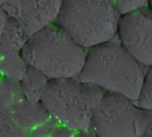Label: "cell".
Returning a JSON list of instances; mask_svg holds the SVG:
<instances>
[{
  "label": "cell",
  "instance_id": "cell-1",
  "mask_svg": "<svg viewBox=\"0 0 152 137\" xmlns=\"http://www.w3.org/2000/svg\"><path fill=\"white\" fill-rule=\"evenodd\" d=\"M142 66L120 42L109 41L86 51L84 68L77 78L137 103L146 77Z\"/></svg>",
  "mask_w": 152,
  "mask_h": 137
},
{
  "label": "cell",
  "instance_id": "cell-13",
  "mask_svg": "<svg viewBox=\"0 0 152 137\" xmlns=\"http://www.w3.org/2000/svg\"><path fill=\"white\" fill-rule=\"evenodd\" d=\"M143 137H152V119L146 128V131L143 135Z\"/></svg>",
  "mask_w": 152,
  "mask_h": 137
},
{
  "label": "cell",
  "instance_id": "cell-3",
  "mask_svg": "<svg viewBox=\"0 0 152 137\" xmlns=\"http://www.w3.org/2000/svg\"><path fill=\"white\" fill-rule=\"evenodd\" d=\"M105 91L77 78L48 79L40 94V103L60 125L77 132L92 128L93 110Z\"/></svg>",
  "mask_w": 152,
  "mask_h": 137
},
{
  "label": "cell",
  "instance_id": "cell-16",
  "mask_svg": "<svg viewBox=\"0 0 152 137\" xmlns=\"http://www.w3.org/2000/svg\"><path fill=\"white\" fill-rule=\"evenodd\" d=\"M89 137H98V136H96V135H94V136H89Z\"/></svg>",
  "mask_w": 152,
  "mask_h": 137
},
{
  "label": "cell",
  "instance_id": "cell-15",
  "mask_svg": "<svg viewBox=\"0 0 152 137\" xmlns=\"http://www.w3.org/2000/svg\"><path fill=\"white\" fill-rule=\"evenodd\" d=\"M148 6H149L151 9H152V0H149V1H148Z\"/></svg>",
  "mask_w": 152,
  "mask_h": 137
},
{
  "label": "cell",
  "instance_id": "cell-5",
  "mask_svg": "<svg viewBox=\"0 0 152 137\" xmlns=\"http://www.w3.org/2000/svg\"><path fill=\"white\" fill-rule=\"evenodd\" d=\"M116 93L106 92L93 110L92 128L98 137H143L152 111Z\"/></svg>",
  "mask_w": 152,
  "mask_h": 137
},
{
  "label": "cell",
  "instance_id": "cell-14",
  "mask_svg": "<svg viewBox=\"0 0 152 137\" xmlns=\"http://www.w3.org/2000/svg\"><path fill=\"white\" fill-rule=\"evenodd\" d=\"M84 133H85V132H76V134H75L74 137H86V136H85Z\"/></svg>",
  "mask_w": 152,
  "mask_h": 137
},
{
  "label": "cell",
  "instance_id": "cell-11",
  "mask_svg": "<svg viewBox=\"0 0 152 137\" xmlns=\"http://www.w3.org/2000/svg\"><path fill=\"white\" fill-rule=\"evenodd\" d=\"M119 15L146 6L149 0H110Z\"/></svg>",
  "mask_w": 152,
  "mask_h": 137
},
{
  "label": "cell",
  "instance_id": "cell-4",
  "mask_svg": "<svg viewBox=\"0 0 152 137\" xmlns=\"http://www.w3.org/2000/svg\"><path fill=\"white\" fill-rule=\"evenodd\" d=\"M119 14L110 0H62L56 22L84 48L111 41Z\"/></svg>",
  "mask_w": 152,
  "mask_h": 137
},
{
  "label": "cell",
  "instance_id": "cell-9",
  "mask_svg": "<svg viewBox=\"0 0 152 137\" xmlns=\"http://www.w3.org/2000/svg\"><path fill=\"white\" fill-rule=\"evenodd\" d=\"M48 78L37 70L28 66L24 78L20 81V88L28 101L36 104L40 103V94Z\"/></svg>",
  "mask_w": 152,
  "mask_h": 137
},
{
  "label": "cell",
  "instance_id": "cell-8",
  "mask_svg": "<svg viewBox=\"0 0 152 137\" xmlns=\"http://www.w3.org/2000/svg\"><path fill=\"white\" fill-rule=\"evenodd\" d=\"M28 37L19 24L1 9L0 15V69L2 77L21 81L27 65L21 52Z\"/></svg>",
  "mask_w": 152,
  "mask_h": 137
},
{
  "label": "cell",
  "instance_id": "cell-2",
  "mask_svg": "<svg viewBox=\"0 0 152 137\" xmlns=\"http://www.w3.org/2000/svg\"><path fill=\"white\" fill-rule=\"evenodd\" d=\"M56 21L30 36L21 52L26 65L48 79L77 78L81 73L86 52Z\"/></svg>",
  "mask_w": 152,
  "mask_h": 137
},
{
  "label": "cell",
  "instance_id": "cell-12",
  "mask_svg": "<svg viewBox=\"0 0 152 137\" xmlns=\"http://www.w3.org/2000/svg\"><path fill=\"white\" fill-rule=\"evenodd\" d=\"M77 131L70 129L67 127L60 125L53 130L49 137H74Z\"/></svg>",
  "mask_w": 152,
  "mask_h": 137
},
{
  "label": "cell",
  "instance_id": "cell-7",
  "mask_svg": "<svg viewBox=\"0 0 152 137\" xmlns=\"http://www.w3.org/2000/svg\"><path fill=\"white\" fill-rule=\"evenodd\" d=\"M62 0H0L3 9L28 37L56 21Z\"/></svg>",
  "mask_w": 152,
  "mask_h": 137
},
{
  "label": "cell",
  "instance_id": "cell-10",
  "mask_svg": "<svg viewBox=\"0 0 152 137\" xmlns=\"http://www.w3.org/2000/svg\"><path fill=\"white\" fill-rule=\"evenodd\" d=\"M137 104L144 110L152 111V67H150L146 73L143 88Z\"/></svg>",
  "mask_w": 152,
  "mask_h": 137
},
{
  "label": "cell",
  "instance_id": "cell-6",
  "mask_svg": "<svg viewBox=\"0 0 152 137\" xmlns=\"http://www.w3.org/2000/svg\"><path fill=\"white\" fill-rule=\"evenodd\" d=\"M118 36L142 65L152 67V9L142 6L119 15Z\"/></svg>",
  "mask_w": 152,
  "mask_h": 137
}]
</instances>
